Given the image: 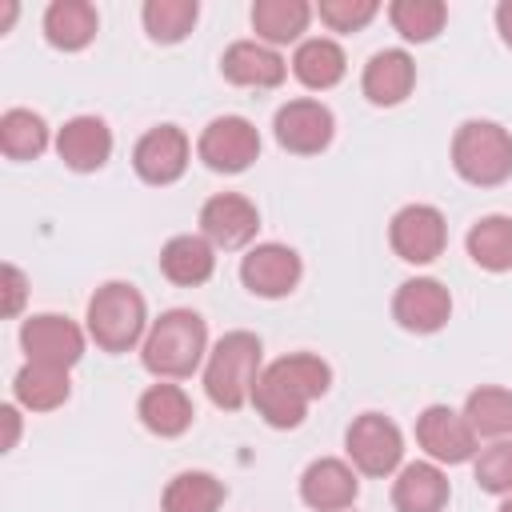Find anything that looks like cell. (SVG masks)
<instances>
[{
    "label": "cell",
    "instance_id": "6da1fadb",
    "mask_svg": "<svg viewBox=\"0 0 512 512\" xmlns=\"http://www.w3.org/2000/svg\"><path fill=\"white\" fill-rule=\"evenodd\" d=\"M328 380H332V372L320 356H308V352L280 356L260 372L252 404L272 428H296L304 420L308 404L328 392Z\"/></svg>",
    "mask_w": 512,
    "mask_h": 512
},
{
    "label": "cell",
    "instance_id": "7a4b0ae2",
    "mask_svg": "<svg viewBox=\"0 0 512 512\" xmlns=\"http://www.w3.org/2000/svg\"><path fill=\"white\" fill-rule=\"evenodd\" d=\"M260 380V340L252 332H228L208 356L204 368V392L216 408H244Z\"/></svg>",
    "mask_w": 512,
    "mask_h": 512
},
{
    "label": "cell",
    "instance_id": "3957f363",
    "mask_svg": "<svg viewBox=\"0 0 512 512\" xmlns=\"http://www.w3.org/2000/svg\"><path fill=\"white\" fill-rule=\"evenodd\" d=\"M204 344H208L204 320L192 308H172L152 324V332L144 340V368L164 380H180V376L196 372Z\"/></svg>",
    "mask_w": 512,
    "mask_h": 512
},
{
    "label": "cell",
    "instance_id": "277c9868",
    "mask_svg": "<svg viewBox=\"0 0 512 512\" xmlns=\"http://www.w3.org/2000/svg\"><path fill=\"white\" fill-rule=\"evenodd\" d=\"M452 164L468 184H500L512 176V136L492 120H468L452 140Z\"/></svg>",
    "mask_w": 512,
    "mask_h": 512
},
{
    "label": "cell",
    "instance_id": "5b68a950",
    "mask_svg": "<svg viewBox=\"0 0 512 512\" xmlns=\"http://www.w3.org/2000/svg\"><path fill=\"white\" fill-rule=\"evenodd\" d=\"M88 332L100 348L128 352L144 332V296L124 280L96 288V296L88 300Z\"/></svg>",
    "mask_w": 512,
    "mask_h": 512
},
{
    "label": "cell",
    "instance_id": "8992f818",
    "mask_svg": "<svg viewBox=\"0 0 512 512\" xmlns=\"http://www.w3.org/2000/svg\"><path fill=\"white\" fill-rule=\"evenodd\" d=\"M344 444H348L352 464L360 472H368V476H388L400 464V456H404L400 428L388 416H380V412L356 416L352 428H348V436H344Z\"/></svg>",
    "mask_w": 512,
    "mask_h": 512
},
{
    "label": "cell",
    "instance_id": "52a82bcc",
    "mask_svg": "<svg viewBox=\"0 0 512 512\" xmlns=\"http://www.w3.org/2000/svg\"><path fill=\"white\" fill-rule=\"evenodd\" d=\"M260 152V136L244 116H220L200 132V160L216 172H244Z\"/></svg>",
    "mask_w": 512,
    "mask_h": 512
},
{
    "label": "cell",
    "instance_id": "ba28073f",
    "mask_svg": "<svg viewBox=\"0 0 512 512\" xmlns=\"http://www.w3.org/2000/svg\"><path fill=\"white\" fill-rule=\"evenodd\" d=\"M388 236H392V248H396L400 260L428 264V260H436L444 252V236L448 232H444V216L432 204H408V208H400L392 216Z\"/></svg>",
    "mask_w": 512,
    "mask_h": 512
},
{
    "label": "cell",
    "instance_id": "9c48e42d",
    "mask_svg": "<svg viewBox=\"0 0 512 512\" xmlns=\"http://www.w3.org/2000/svg\"><path fill=\"white\" fill-rule=\"evenodd\" d=\"M20 344L28 352V360L36 364H52V368H72L84 352V336L72 320L56 316V312H44V316H32L24 320L20 328Z\"/></svg>",
    "mask_w": 512,
    "mask_h": 512
},
{
    "label": "cell",
    "instance_id": "30bf717a",
    "mask_svg": "<svg viewBox=\"0 0 512 512\" xmlns=\"http://www.w3.org/2000/svg\"><path fill=\"white\" fill-rule=\"evenodd\" d=\"M416 440L432 460L444 464H464L476 452V432L468 428L464 412H452L448 404L424 408V416L416 420Z\"/></svg>",
    "mask_w": 512,
    "mask_h": 512
},
{
    "label": "cell",
    "instance_id": "8fae6325",
    "mask_svg": "<svg viewBox=\"0 0 512 512\" xmlns=\"http://www.w3.org/2000/svg\"><path fill=\"white\" fill-rule=\"evenodd\" d=\"M240 280L256 296H288L300 280V256L284 244H256L240 264Z\"/></svg>",
    "mask_w": 512,
    "mask_h": 512
},
{
    "label": "cell",
    "instance_id": "7c38bea8",
    "mask_svg": "<svg viewBox=\"0 0 512 512\" xmlns=\"http://www.w3.org/2000/svg\"><path fill=\"white\" fill-rule=\"evenodd\" d=\"M276 140L300 156L320 152L332 140V112L320 100H288L276 112Z\"/></svg>",
    "mask_w": 512,
    "mask_h": 512
},
{
    "label": "cell",
    "instance_id": "4fadbf2b",
    "mask_svg": "<svg viewBox=\"0 0 512 512\" xmlns=\"http://www.w3.org/2000/svg\"><path fill=\"white\" fill-rule=\"evenodd\" d=\"M132 164L136 172L148 180V184H172L180 180V172L188 168V140L180 128L172 124H160V128H148L132 152Z\"/></svg>",
    "mask_w": 512,
    "mask_h": 512
},
{
    "label": "cell",
    "instance_id": "5bb4252c",
    "mask_svg": "<svg viewBox=\"0 0 512 512\" xmlns=\"http://www.w3.org/2000/svg\"><path fill=\"white\" fill-rule=\"evenodd\" d=\"M448 312H452L448 288L440 280H428V276L404 280L400 292H396V300H392V316L408 332H436V328H444Z\"/></svg>",
    "mask_w": 512,
    "mask_h": 512
},
{
    "label": "cell",
    "instance_id": "9a60e30c",
    "mask_svg": "<svg viewBox=\"0 0 512 512\" xmlns=\"http://www.w3.org/2000/svg\"><path fill=\"white\" fill-rule=\"evenodd\" d=\"M256 208L244 200V196H236V192H220V196H212L204 208H200V228H204V236L212 240V244H220V248H240V244H248L252 236H256Z\"/></svg>",
    "mask_w": 512,
    "mask_h": 512
},
{
    "label": "cell",
    "instance_id": "2e32d148",
    "mask_svg": "<svg viewBox=\"0 0 512 512\" xmlns=\"http://www.w3.org/2000/svg\"><path fill=\"white\" fill-rule=\"evenodd\" d=\"M56 152H60V160H64L68 168L92 172V168H100V164L108 160V152H112V132H108V124L96 120V116H76V120H68V124L60 128Z\"/></svg>",
    "mask_w": 512,
    "mask_h": 512
},
{
    "label": "cell",
    "instance_id": "e0dca14e",
    "mask_svg": "<svg viewBox=\"0 0 512 512\" xmlns=\"http://www.w3.org/2000/svg\"><path fill=\"white\" fill-rule=\"evenodd\" d=\"M300 496L316 512H340L356 500V476L344 460H316L300 476Z\"/></svg>",
    "mask_w": 512,
    "mask_h": 512
},
{
    "label": "cell",
    "instance_id": "ac0fdd59",
    "mask_svg": "<svg viewBox=\"0 0 512 512\" xmlns=\"http://www.w3.org/2000/svg\"><path fill=\"white\" fill-rule=\"evenodd\" d=\"M412 80H416L412 56L400 48H384L364 68V96L372 104H400L412 92Z\"/></svg>",
    "mask_w": 512,
    "mask_h": 512
},
{
    "label": "cell",
    "instance_id": "d6986e66",
    "mask_svg": "<svg viewBox=\"0 0 512 512\" xmlns=\"http://www.w3.org/2000/svg\"><path fill=\"white\" fill-rule=\"evenodd\" d=\"M220 64H224V76L244 88H272L284 80V60L256 40H236Z\"/></svg>",
    "mask_w": 512,
    "mask_h": 512
},
{
    "label": "cell",
    "instance_id": "ffe728a7",
    "mask_svg": "<svg viewBox=\"0 0 512 512\" xmlns=\"http://www.w3.org/2000/svg\"><path fill=\"white\" fill-rule=\"evenodd\" d=\"M140 420L156 436H180L192 424V400L176 384H152L140 396Z\"/></svg>",
    "mask_w": 512,
    "mask_h": 512
},
{
    "label": "cell",
    "instance_id": "44dd1931",
    "mask_svg": "<svg viewBox=\"0 0 512 512\" xmlns=\"http://www.w3.org/2000/svg\"><path fill=\"white\" fill-rule=\"evenodd\" d=\"M400 512H440L448 500V480L436 464H408L392 488Z\"/></svg>",
    "mask_w": 512,
    "mask_h": 512
},
{
    "label": "cell",
    "instance_id": "7402d4cb",
    "mask_svg": "<svg viewBox=\"0 0 512 512\" xmlns=\"http://www.w3.org/2000/svg\"><path fill=\"white\" fill-rule=\"evenodd\" d=\"M44 36L56 48H64V52L84 48L96 36V8L88 0H56V4H48V12H44Z\"/></svg>",
    "mask_w": 512,
    "mask_h": 512
},
{
    "label": "cell",
    "instance_id": "603a6c76",
    "mask_svg": "<svg viewBox=\"0 0 512 512\" xmlns=\"http://www.w3.org/2000/svg\"><path fill=\"white\" fill-rule=\"evenodd\" d=\"M212 264H216V256H212V244L204 236H172L164 244V252H160L164 276L172 284H184V288L188 284H204L212 276Z\"/></svg>",
    "mask_w": 512,
    "mask_h": 512
},
{
    "label": "cell",
    "instance_id": "cb8c5ba5",
    "mask_svg": "<svg viewBox=\"0 0 512 512\" xmlns=\"http://www.w3.org/2000/svg\"><path fill=\"white\" fill-rule=\"evenodd\" d=\"M16 400L32 412H52L68 400V368H52V364H36L28 360L16 372Z\"/></svg>",
    "mask_w": 512,
    "mask_h": 512
},
{
    "label": "cell",
    "instance_id": "d4e9b609",
    "mask_svg": "<svg viewBox=\"0 0 512 512\" xmlns=\"http://www.w3.org/2000/svg\"><path fill=\"white\" fill-rule=\"evenodd\" d=\"M468 256L488 272L512 268V216H484L468 228Z\"/></svg>",
    "mask_w": 512,
    "mask_h": 512
},
{
    "label": "cell",
    "instance_id": "484cf974",
    "mask_svg": "<svg viewBox=\"0 0 512 512\" xmlns=\"http://www.w3.org/2000/svg\"><path fill=\"white\" fill-rule=\"evenodd\" d=\"M292 72L308 88H332L344 76V52H340V44H332L324 36L304 40L296 48V56H292Z\"/></svg>",
    "mask_w": 512,
    "mask_h": 512
},
{
    "label": "cell",
    "instance_id": "4316f807",
    "mask_svg": "<svg viewBox=\"0 0 512 512\" xmlns=\"http://www.w3.org/2000/svg\"><path fill=\"white\" fill-rule=\"evenodd\" d=\"M464 420L476 436L504 440L512 432V392L508 388H476L464 404Z\"/></svg>",
    "mask_w": 512,
    "mask_h": 512
},
{
    "label": "cell",
    "instance_id": "83f0119b",
    "mask_svg": "<svg viewBox=\"0 0 512 512\" xmlns=\"http://www.w3.org/2000/svg\"><path fill=\"white\" fill-rule=\"evenodd\" d=\"M308 12L312 8L304 0H256L252 4V28L272 44H288L304 32Z\"/></svg>",
    "mask_w": 512,
    "mask_h": 512
},
{
    "label": "cell",
    "instance_id": "f1b7e54d",
    "mask_svg": "<svg viewBox=\"0 0 512 512\" xmlns=\"http://www.w3.org/2000/svg\"><path fill=\"white\" fill-rule=\"evenodd\" d=\"M224 504V484L208 472H180L164 488V512H216Z\"/></svg>",
    "mask_w": 512,
    "mask_h": 512
},
{
    "label": "cell",
    "instance_id": "f546056e",
    "mask_svg": "<svg viewBox=\"0 0 512 512\" xmlns=\"http://www.w3.org/2000/svg\"><path fill=\"white\" fill-rule=\"evenodd\" d=\"M44 144H48V128H44V120L36 112L12 108V112L0 116V148H4V156L32 160V156L44 152Z\"/></svg>",
    "mask_w": 512,
    "mask_h": 512
},
{
    "label": "cell",
    "instance_id": "4dcf8cb0",
    "mask_svg": "<svg viewBox=\"0 0 512 512\" xmlns=\"http://www.w3.org/2000/svg\"><path fill=\"white\" fill-rule=\"evenodd\" d=\"M196 0H148L144 4V28L160 44H176L196 24Z\"/></svg>",
    "mask_w": 512,
    "mask_h": 512
},
{
    "label": "cell",
    "instance_id": "1f68e13d",
    "mask_svg": "<svg viewBox=\"0 0 512 512\" xmlns=\"http://www.w3.org/2000/svg\"><path fill=\"white\" fill-rule=\"evenodd\" d=\"M448 8L440 0H396L392 4V24L408 40H432L444 28Z\"/></svg>",
    "mask_w": 512,
    "mask_h": 512
},
{
    "label": "cell",
    "instance_id": "d6a6232c",
    "mask_svg": "<svg viewBox=\"0 0 512 512\" xmlns=\"http://www.w3.org/2000/svg\"><path fill=\"white\" fill-rule=\"evenodd\" d=\"M476 484L484 492H512V440H492L476 456Z\"/></svg>",
    "mask_w": 512,
    "mask_h": 512
},
{
    "label": "cell",
    "instance_id": "836d02e7",
    "mask_svg": "<svg viewBox=\"0 0 512 512\" xmlns=\"http://www.w3.org/2000/svg\"><path fill=\"white\" fill-rule=\"evenodd\" d=\"M376 16V0H320V20L336 32H356Z\"/></svg>",
    "mask_w": 512,
    "mask_h": 512
},
{
    "label": "cell",
    "instance_id": "e575fe53",
    "mask_svg": "<svg viewBox=\"0 0 512 512\" xmlns=\"http://www.w3.org/2000/svg\"><path fill=\"white\" fill-rule=\"evenodd\" d=\"M20 304H24V272L16 264H4V304H0V312L16 316Z\"/></svg>",
    "mask_w": 512,
    "mask_h": 512
},
{
    "label": "cell",
    "instance_id": "d590c367",
    "mask_svg": "<svg viewBox=\"0 0 512 512\" xmlns=\"http://www.w3.org/2000/svg\"><path fill=\"white\" fill-rule=\"evenodd\" d=\"M0 420H4V448H12L16 436H20V416H16V408H0Z\"/></svg>",
    "mask_w": 512,
    "mask_h": 512
},
{
    "label": "cell",
    "instance_id": "8d00e7d4",
    "mask_svg": "<svg viewBox=\"0 0 512 512\" xmlns=\"http://www.w3.org/2000/svg\"><path fill=\"white\" fill-rule=\"evenodd\" d=\"M496 28H500L504 44H512V0H504V4L496 8Z\"/></svg>",
    "mask_w": 512,
    "mask_h": 512
},
{
    "label": "cell",
    "instance_id": "74e56055",
    "mask_svg": "<svg viewBox=\"0 0 512 512\" xmlns=\"http://www.w3.org/2000/svg\"><path fill=\"white\" fill-rule=\"evenodd\" d=\"M500 512H512V500H504V504H500Z\"/></svg>",
    "mask_w": 512,
    "mask_h": 512
}]
</instances>
